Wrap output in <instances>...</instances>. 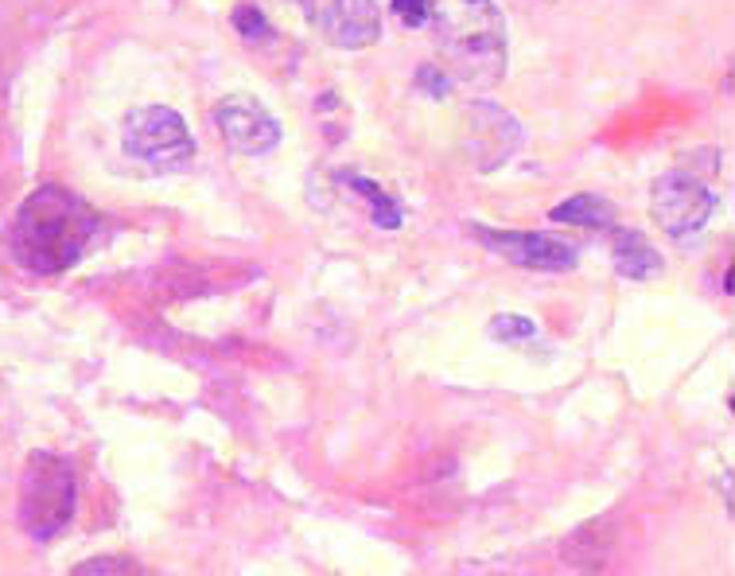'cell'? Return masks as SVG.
<instances>
[{"mask_svg":"<svg viewBox=\"0 0 735 576\" xmlns=\"http://www.w3.org/2000/svg\"><path fill=\"white\" fill-rule=\"evenodd\" d=\"M102 238V215L67 188L32 191L9 230V250L20 269L39 276L67 273Z\"/></svg>","mask_w":735,"mask_h":576,"instance_id":"cell-1","label":"cell"},{"mask_svg":"<svg viewBox=\"0 0 735 576\" xmlns=\"http://www.w3.org/2000/svg\"><path fill=\"white\" fill-rule=\"evenodd\" d=\"M440 70L460 90H490L506 75V20L495 0H428Z\"/></svg>","mask_w":735,"mask_h":576,"instance_id":"cell-2","label":"cell"},{"mask_svg":"<svg viewBox=\"0 0 735 576\" xmlns=\"http://www.w3.org/2000/svg\"><path fill=\"white\" fill-rule=\"evenodd\" d=\"M78 483L70 460L55 452H32L20 479V526L35 542H52L75 518Z\"/></svg>","mask_w":735,"mask_h":576,"instance_id":"cell-3","label":"cell"},{"mask_svg":"<svg viewBox=\"0 0 735 576\" xmlns=\"http://www.w3.org/2000/svg\"><path fill=\"white\" fill-rule=\"evenodd\" d=\"M121 145H125V153L137 163L168 176L188 172L199 153L188 121L171 105H140V110L125 113V121H121Z\"/></svg>","mask_w":735,"mask_h":576,"instance_id":"cell-4","label":"cell"},{"mask_svg":"<svg viewBox=\"0 0 735 576\" xmlns=\"http://www.w3.org/2000/svg\"><path fill=\"white\" fill-rule=\"evenodd\" d=\"M467 234L479 246H487L490 253H498L502 261L518 269H533V273H568L576 269V250L573 241L556 238V234L545 230H495V226H483V223H467Z\"/></svg>","mask_w":735,"mask_h":576,"instance_id":"cell-5","label":"cell"},{"mask_svg":"<svg viewBox=\"0 0 735 576\" xmlns=\"http://www.w3.org/2000/svg\"><path fill=\"white\" fill-rule=\"evenodd\" d=\"M720 199L704 188L697 176L689 172H666L654 180L651 195V215L669 238H689V234L704 230Z\"/></svg>","mask_w":735,"mask_h":576,"instance_id":"cell-6","label":"cell"},{"mask_svg":"<svg viewBox=\"0 0 735 576\" xmlns=\"http://www.w3.org/2000/svg\"><path fill=\"white\" fill-rule=\"evenodd\" d=\"M214 129L234 153L241 156H265L281 145V121L249 94H230L214 105Z\"/></svg>","mask_w":735,"mask_h":576,"instance_id":"cell-7","label":"cell"},{"mask_svg":"<svg viewBox=\"0 0 735 576\" xmlns=\"http://www.w3.org/2000/svg\"><path fill=\"white\" fill-rule=\"evenodd\" d=\"M308 20L327 35V44L342 52H362V47L382 39V9L377 0H304Z\"/></svg>","mask_w":735,"mask_h":576,"instance_id":"cell-8","label":"cell"},{"mask_svg":"<svg viewBox=\"0 0 735 576\" xmlns=\"http://www.w3.org/2000/svg\"><path fill=\"white\" fill-rule=\"evenodd\" d=\"M525 133L513 113H506L495 102H471L467 105V153L479 172H495L506 160L518 156Z\"/></svg>","mask_w":735,"mask_h":576,"instance_id":"cell-9","label":"cell"},{"mask_svg":"<svg viewBox=\"0 0 735 576\" xmlns=\"http://www.w3.org/2000/svg\"><path fill=\"white\" fill-rule=\"evenodd\" d=\"M611 258L626 281H651L662 273V253L638 230H611Z\"/></svg>","mask_w":735,"mask_h":576,"instance_id":"cell-10","label":"cell"},{"mask_svg":"<svg viewBox=\"0 0 735 576\" xmlns=\"http://www.w3.org/2000/svg\"><path fill=\"white\" fill-rule=\"evenodd\" d=\"M611 545H615V533H611V518H603V522L580 526L561 553H565V561H573L576 568H584V573H599V568L608 565Z\"/></svg>","mask_w":735,"mask_h":576,"instance_id":"cell-11","label":"cell"},{"mask_svg":"<svg viewBox=\"0 0 735 576\" xmlns=\"http://www.w3.org/2000/svg\"><path fill=\"white\" fill-rule=\"evenodd\" d=\"M549 218H553V223H568V226H588V230H615L619 226L615 203L603 195H591V191L573 195L568 203H556V207L549 211Z\"/></svg>","mask_w":735,"mask_h":576,"instance_id":"cell-12","label":"cell"},{"mask_svg":"<svg viewBox=\"0 0 735 576\" xmlns=\"http://www.w3.org/2000/svg\"><path fill=\"white\" fill-rule=\"evenodd\" d=\"M342 183L351 191H359L362 199L370 203V211H374V226H382V230H397V226L405 223V211H402V203H397L389 191H382V183H374V180H366V176H342Z\"/></svg>","mask_w":735,"mask_h":576,"instance_id":"cell-13","label":"cell"},{"mask_svg":"<svg viewBox=\"0 0 735 576\" xmlns=\"http://www.w3.org/2000/svg\"><path fill=\"white\" fill-rule=\"evenodd\" d=\"M230 24L238 27V35H241V39H249V44H261V39H269V35H273L265 12L253 9V4H238V9H234V16H230Z\"/></svg>","mask_w":735,"mask_h":576,"instance_id":"cell-14","label":"cell"},{"mask_svg":"<svg viewBox=\"0 0 735 576\" xmlns=\"http://www.w3.org/2000/svg\"><path fill=\"white\" fill-rule=\"evenodd\" d=\"M75 576H148V568H140L133 557H94L78 565Z\"/></svg>","mask_w":735,"mask_h":576,"instance_id":"cell-15","label":"cell"},{"mask_svg":"<svg viewBox=\"0 0 735 576\" xmlns=\"http://www.w3.org/2000/svg\"><path fill=\"white\" fill-rule=\"evenodd\" d=\"M490 336L498 343H522V339L538 336V324L530 316H495L490 319Z\"/></svg>","mask_w":735,"mask_h":576,"instance_id":"cell-16","label":"cell"},{"mask_svg":"<svg viewBox=\"0 0 735 576\" xmlns=\"http://www.w3.org/2000/svg\"><path fill=\"white\" fill-rule=\"evenodd\" d=\"M394 16L402 20L405 27H420L428 24V0H389Z\"/></svg>","mask_w":735,"mask_h":576,"instance_id":"cell-17","label":"cell"},{"mask_svg":"<svg viewBox=\"0 0 735 576\" xmlns=\"http://www.w3.org/2000/svg\"><path fill=\"white\" fill-rule=\"evenodd\" d=\"M417 87H420V90H428V94H432V98L452 94V82H448V75H444V70H440V67H420Z\"/></svg>","mask_w":735,"mask_h":576,"instance_id":"cell-18","label":"cell"},{"mask_svg":"<svg viewBox=\"0 0 735 576\" xmlns=\"http://www.w3.org/2000/svg\"><path fill=\"white\" fill-rule=\"evenodd\" d=\"M299 4H304V0H299Z\"/></svg>","mask_w":735,"mask_h":576,"instance_id":"cell-19","label":"cell"}]
</instances>
